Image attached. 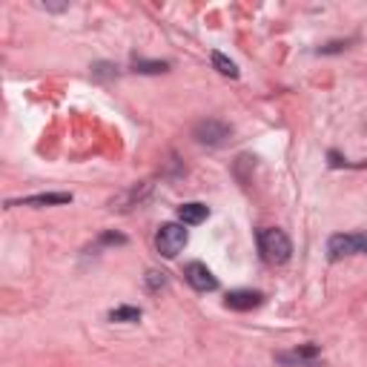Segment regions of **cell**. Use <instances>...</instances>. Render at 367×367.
Wrapping results in <instances>:
<instances>
[{"mask_svg":"<svg viewBox=\"0 0 367 367\" xmlns=\"http://www.w3.org/2000/svg\"><path fill=\"white\" fill-rule=\"evenodd\" d=\"M258 250H261V258L267 264H287L290 255H293V241L287 239L284 229H275V227H267L258 233Z\"/></svg>","mask_w":367,"mask_h":367,"instance_id":"6da1fadb","label":"cell"},{"mask_svg":"<svg viewBox=\"0 0 367 367\" xmlns=\"http://www.w3.org/2000/svg\"><path fill=\"white\" fill-rule=\"evenodd\" d=\"M190 236H187V229H184L181 221H169V224H161L158 229V236H155V247L164 258H175L184 247H187Z\"/></svg>","mask_w":367,"mask_h":367,"instance_id":"7a4b0ae2","label":"cell"},{"mask_svg":"<svg viewBox=\"0 0 367 367\" xmlns=\"http://www.w3.org/2000/svg\"><path fill=\"white\" fill-rule=\"evenodd\" d=\"M347 255H367V233H339L327 241L330 261H342Z\"/></svg>","mask_w":367,"mask_h":367,"instance_id":"3957f363","label":"cell"},{"mask_svg":"<svg viewBox=\"0 0 367 367\" xmlns=\"http://www.w3.org/2000/svg\"><path fill=\"white\" fill-rule=\"evenodd\" d=\"M229 135H233V126H227L224 121H215V118H207V121L195 124V129H193V138L198 144H207V147L224 144Z\"/></svg>","mask_w":367,"mask_h":367,"instance_id":"277c9868","label":"cell"},{"mask_svg":"<svg viewBox=\"0 0 367 367\" xmlns=\"http://www.w3.org/2000/svg\"><path fill=\"white\" fill-rule=\"evenodd\" d=\"M184 279H187L190 287L198 290V293H212V290H218V279L212 275V270H210L207 264H201V261H190L187 267H184Z\"/></svg>","mask_w":367,"mask_h":367,"instance_id":"5b68a950","label":"cell"},{"mask_svg":"<svg viewBox=\"0 0 367 367\" xmlns=\"http://www.w3.org/2000/svg\"><path fill=\"white\" fill-rule=\"evenodd\" d=\"M264 301V296L258 293V290H233L227 296V307L229 310H239V313H244V310H253V307H258Z\"/></svg>","mask_w":367,"mask_h":367,"instance_id":"8992f818","label":"cell"},{"mask_svg":"<svg viewBox=\"0 0 367 367\" xmlns=\"http://www.w3.org/2000/svg\"><path fill=\"white\" fill-rule=\"evenodd\" d=\"M72 195L69 193H40V195H29V198H20V201H9L6 207H55V204H69Z\"/></svg>","mask_w":367,"mask_h":367,"instance_id":"52a82bcc","label":"cell"},{"mask_svg":"<svg viewBox=\"0 0 367 367\" xmlns=\"http://www.w3.org/2000/svg\"><path fill=\"white\" fill-rule=\"evenodd\" d=\"M207 218H210V210L201 201H190V204H181L178 207V221L181 224H201Z\"/></svg>","mask_w":367,"mask_h":367,"instance_id":"ba28073f","label":"cell"},{"mask_svg":"<svg viewBox=\"0 0 367 367\" xmlns=\"http://www.w3.org/2000/svg\"><path fill=\"white\" fill-rule=\"evenodd\" d=\"M109 321H121V325L141 321V307H115V310H109Z\"/></svg>","mask_w":367,"mask_h":367,"instance_id":"9c48e42d","label":"cell"},{"mask_svg":"<svg viewBox=\"0 0 367 367\" xmlns=\"http://www.w3.org/2000/svg\"><path fill=\"white\" fill-rule=\"evenodd\" d=\"M212 66H215L224 78H239V66H236L233 61H229L224 52H212Z\"/></svg>","mask_w":367,"mask_h":367,"instance_id":"30bf717a","label":"cell"},{"mask_svg":"<svg viewBox=\"0 0 367 367\" xmlns=\"http://www.w3.org/2000/svg\"><path fill=\"white\" fill-rule=\"evenodd\" d=\"M167 69H169L167 61H135V72H141V75H161Z\"/></svg>","mask_w":367,"mask_h":367,"instance_id":"8fae6325","label":"cell"},{"mask_svg":"<svg viewBox=\"0 0 367 367\" xmlns=\"http://www.w3.org/2000/svg\"><path fill=\"white\" fill-rule=\"evenodd\" d=\"M318 359V347H301V350H296L293 356H282V361H299V364H313Z\"/></svg>","mask_w":367,"mask_h":367,"instance_id":"7c38bea8","label":"cell"},{"mask_svg":"<svg viewBox=\"0 0 367 367\" xmlns=\"http://www.w3.org/2000/svg\"><path fill=\"white\" fill-rule=\"evenodd\" d=\"M147 284H150V290H158V287L167 284V275L158 272V270H150V272H147Z\"/></svg>","mask_w":367,"mask_h":367,"instance_id":"4fadbf2b","label":"cell"},{"mask_svg":"<svg viewBox=\"0 0 367 367\" xmlns=\"http://www.w3.org/2000/svg\"><path fill=\"white\" fill-rule=\"evenodd\" d=\"M92 75H95V78H112L115 69L109 64H95V66H92Z\"/></svg>","mask_w":367,"mask_h":367,"instance_id":"5bb4252c","label":"cell"}]
</instances>
